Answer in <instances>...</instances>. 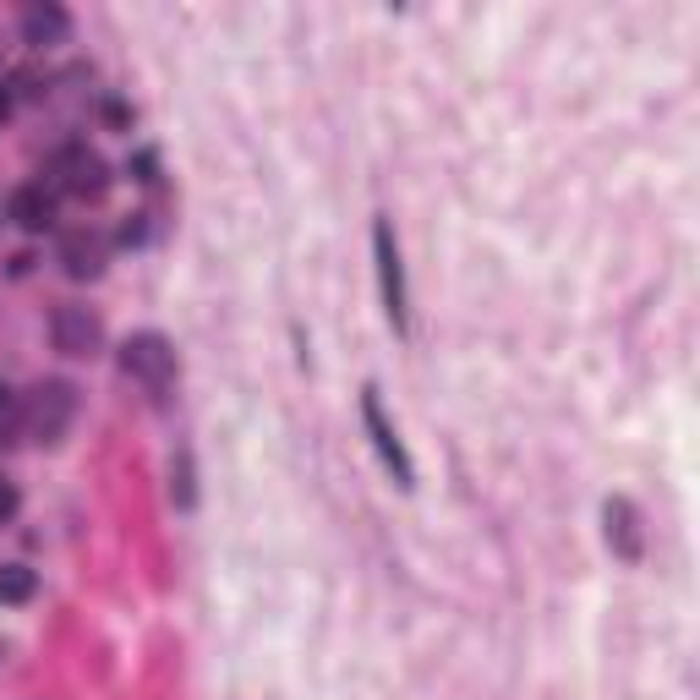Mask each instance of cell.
<instances>
[{
	"label": "cell",
	"instance_id": "obj_1",
	"mask_svg": "<svg viewBox=\"0 0 700 700\" xmlns=\"http://www.w3.org/2000/svg\"><path fill=\"white\" fill-rule=\"evenodd\" d=\"M72 416H77V389L66 378L33 383L28 405H22V422H28V433L39 438V443H55L66 427H72Z\"/></svg>",
	"mask_w": 700,
	"mask_h": 700
},
{
	"label": "cell",
	"instance_id": "obj_2",
	"mask_svg": "<svg viewBox=\"0 0 700 700\" xmlns=\"http://www.w3.org/2000/svg\"><path fill=\"white\" fill-rule=\"evenodd\" d=\"M372 258H378V285H383V312L394 329H405V268H400V241H394L389 219L372 225Z\"/></svg>",
	"mask_w": 700,
	"mask_h": 700
},
{
	"label": "cell",
	"instance_id": "obj_3",
	"mask_svg": "<svg viewBox=\"0 0 700 700\" xmlns=\"http://www.w3.org/2000/svg\"><path fill=\"white\" fill-rule=\"evenodd\" d=\"M121 367L132 372L137 383H148V389H165L175 378V350L165 334H132V340L121 345Z\"/></svg>",
	"mask_w": 700,
	"mask_h": 700
},
{
	"label": "cell",
	"instance_id": "obj_4",
	"mask_svg": "<svg viewBox=\"0 0 700 700\" xmlns=\"http://www.w3.org/2000/svg\"><path fill=\"white\" fill-rule=\"evenodd\" d=\"M361 422H367V433H372V449H378V460L394 471V482H400V487H411V482H416V471H411V454H405L400 433H394V427H389V416H383V405H378V389H367V394H361Z\"/></svg>",
	"mask_w": 700,
	"mask_h": 700
},
{
	"label": "cell",
	"instance_id": "obj_5",
	"mask_svg": "<svg viewBox=\"0 0 700 700\" xmlns=\"http://www.w3.org/2000/svg\"><path fill=\"white\" fill-rule=\"evenodd\" d=\"M50 340H55V350H66V356H93V350L104 345V323L93 318L88 307H55Z\"/></svg>",
	"mask_w": 700,
	"mask_h": 700
},
{
	"label": "cell",
	"instance_id": "obj_6",
	"mask_svg": "<svg viewBox=\"0 0 700 700\" xmlns=\"http://www.w3.org/2000/svg\"><path fill=\"white\" fill-rule=\"evenodd\" d=\"M602 520H608V547L624 564H635L640 558V515L629 498H608V509H602Z\"/></svg>",
	"mask_w": 700,
	"mask_h": 700
},
{
	"label": "cell",
	"instance_id": "obj_7",
	"mask_svg": "<svg viewBox=\"0 0 700 700\" xmlns=\"http://www.w3.org/2000/svg\"><path fill=\"white\" fill-rule=\"evenodd\" d=\"M11 219H17L22 230H50L55 225V197L44 192V186H17V192H11Z\"/></svg>",
	"mask_w": 700,
	"mask_h": 700
},
{
	"label": "cell",
	"instance_id": "obj_8",
	"mask_svg": "<svg viewBox=\"0 0 700 700\" xmlns=\"http://www.w3.org/2000/svg\"><path fill=\"white\" fill-rule=\"evenodd\" d=\"M61 258H66V274H72V279H93V274L104 268V236H93V230H77V236H66Z\"/></svg>",
	"mask_w": 700,
	"mask_h": 700
},
{
	"label": "cell",
	"instance_id": "obj_9",
	"mask_svg": "<svg viewBox=\"0 0 700 700\" xmlns=\"http://www.w3.org/2000/svg\"><path fill=\"white\" fill-rule=\"evenodd\" d=\"M22 33H28V44H61L72 33V17L61 6H28L22 11Z\"/></svg>",
	"mask_w": 700,
	"mask_h": 700
},
{
	"label": "cell",
	"instance_id": "obj_10",
	"mask_svg": "<svg viewBox=\"0 0 700 700\" xmlns=\"http://www.w3.org/2000/svg\"><path fill=\"white\" fill-rule=\"evenodd\" d=\"M66 186L72 192H104V159H93V154H83V148H72L66 154Z\"/></svg>",
	"mask_w": 700,
	"mask_h": 700
},
{
	"label": "cell",
	"instance_id": "obj_11",
	"mask_svg": "<svg viewBox=\"0 0 700 700\" xmlns=\"http://www.w3.org/2000/svg\"><path fill=\"white\" fill-rule=\"evenodd\" d=\"M33 597V569L0 564V602H28Z\"/></svg>",
	"mask_w": 700,
	"mask_h": 700
},
{
	"label": "cell",
	"instance_id": "obj_12",
	"mask_svg": "<svg viewBox=\"0 0 700 700\" xmlns=\"http://www.w3.org/2000/svg\"><path fill=\"white\" fill-rule=\"evenodd\" d=\"M170 498H175V504H181V509H192V460H186V454H175V465H170Z\"/></svg>",
	"mask_w": 700,
	"mask_h": 700
},
{
	"label": "cell",
	"instance_id": "obj_13",
	"mask_svg": "<svg viewBox=\"0 0 700 700\" xmlns=\"http://www.w3.org/2000/svg\"><path fill=\"white\" fill-rule=\"evenodd\" d=\"M17 422H22V405H17V394H11L6 383H0V443H11Z\"/></svg>",
	"mask_w": 700,
	"mask_h": 700
},
{
	"label": "cell",
	"instance_id": "obj_14",
	"mask_svg": "<svg viewBox=\"0 0 700 700\" xmlns=\"http://www.w3.org/2000/svg\"><path fill=\"white\" fill-rule=\"evenodd\" d=\"M11 509H17V493H11V487H6V482H0V520H6V515H11Z\"/></svg>",
	"mask_w": 700,
	"mask_h": 700
}]
</instances>
